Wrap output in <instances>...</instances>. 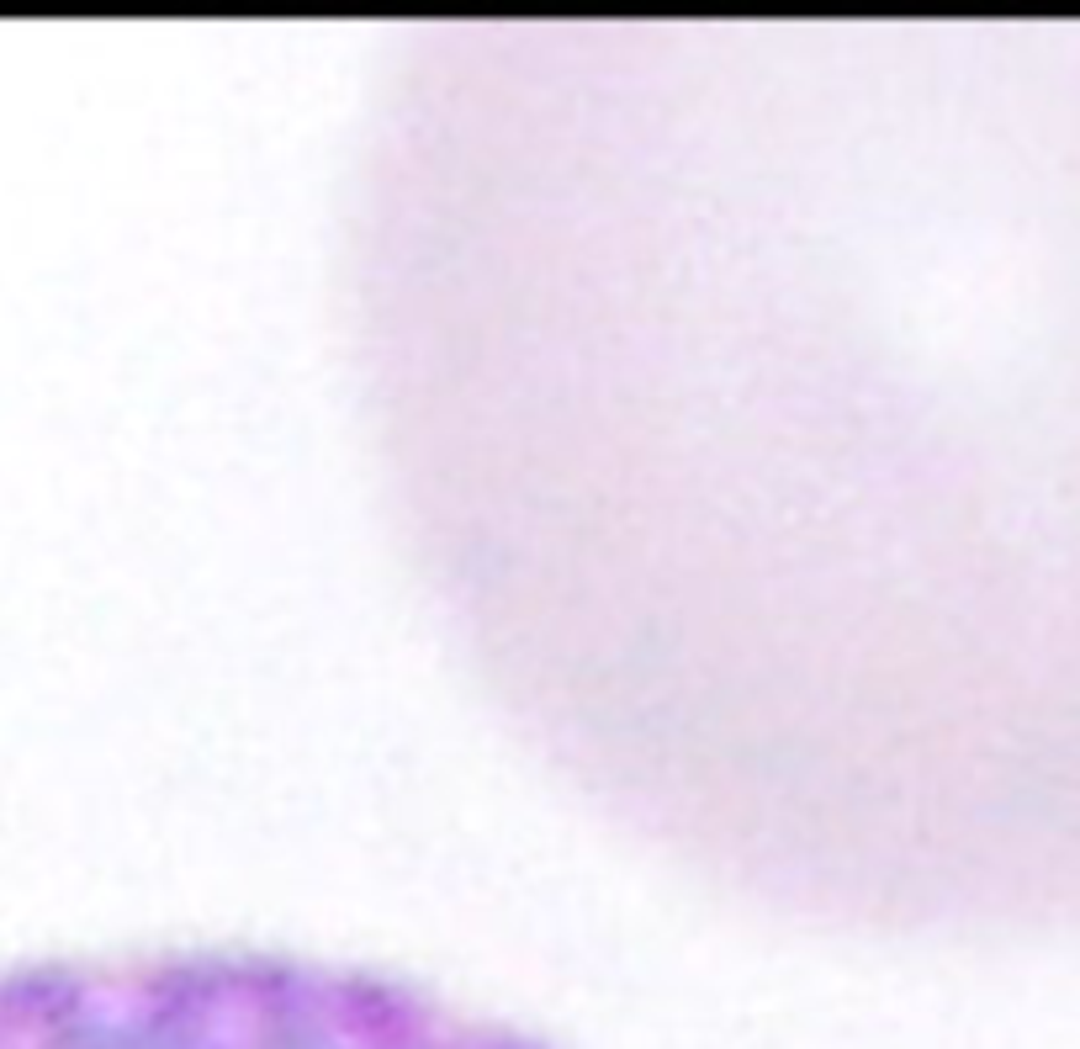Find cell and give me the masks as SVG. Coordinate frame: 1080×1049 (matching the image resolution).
Returning <instances> with one entry per match:
<instances>
[{
	"label": "cell",
	"instance_id": "6da1fadb",
	"mask_svg": "<svg viewBox=\"0 0 1080 1049\" xmlns=\"http://www.w3.org/2000/svg\"><path fill=\"white\" fill-rule=\"evenodd\" d=\"M0 1049H546L387 975L281 954H149L0 980Z\"/></svg>",
	"mask_w": 1080,
	"mask_h": 1049
}]
</instances>
